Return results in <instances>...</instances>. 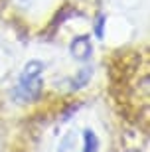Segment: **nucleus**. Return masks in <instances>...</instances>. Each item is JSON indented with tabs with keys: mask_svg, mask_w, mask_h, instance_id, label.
I'll return each mask as SVG.
<instances>
[{
	"mask_svg": "<svg viewBox=\"0 0 150 152\" xmlns=\"http://www.w3.org/2000/svg\"><path fill=\"white\" fill-rule=\"evenodd\" d=\"M57 152H81L75 130H69V132L61 138V144H59V150Z\"/></svg>",
	"mask_w": 150,
	"mask_h": 152,
	"instance_id": "7ed1b4c3",
	"label": "nucleus"
},
{
	"mask_svg": "<svg viewBox=\"0 0 150 152\" xmlns=\"http://www.w3.org/2000/svg\"><path fill=\"white\" fill-rule=\"evenodd\" d=\"M105 16H103V14H99V16H97V22H95V36H97V38H103V26H105Z\"/></svg>",
	"mask_w": 150,
	"mask_h": 152,
	"instance_id": "423d86ee",
	"label": "nucleus"
},
{
	"mask_svg": "<svg viewBox=\"0 0 150 152\" xmlns=\"http://www.w3.org/2000/svg\"><path fill=\"white\" fill-rule=\"evenodd\" d=\"M81 152H99V138L91 129H87L83 132V146Z\"/></svg>",
	"mask_w": 150,
	"mask_h": 152,
	"instance_id": "20e7f679",
	"label": "nucleus"
},
{
	"mask_svg": "<svg viewBox=\"0 0 150 152\" xmlns=\"http://www.w3.org/2000/svg\"><path fill=\"white\" fill-rule=\"evenodd\" d=\"M69 50H71V56L79 61H85V59H89L91 53H93V45H91L89 38L87 36H79L71 42L69 45Z\"/></svg>",
	"mask_w": 150,
	"mask_h": 152,
	"instance_id": "f03ea898",
	"label": "nucleus"
},
{
	"mask_svg": "<svg viewBox=\"0 0 150 152\" xmlns=\"http://www.w3.org/2000/svg\"><path fill=\"white\" fill-rule=\"evenodd\" d=\"M91 75H93V69H91V67H83V69H79L77 77H73V89H79V87H85V85L89 83Z\"/></svg>",
	"mask_w": 150,
	"mask_h": 152,
	"instance_id": "39448f33",
	"label": "nucleus"
},
{
	"mask_svg": "<svg viewBox=\"0 0 150 152\" xmlns=\"http://www.w3.org/2000/svg\"><path fill=\"white\" fill-rule=\"evenodd\" d=\"M42 69H44V63L42 61H28L26 67H24L22 75H20V81H18L16 89H14V95L20 101H34L38 99L40 93H42Z\"/></svg>",
	"mask_w": 150,
	"mask_h": 152,
	"instance_id": "f257e3e1",
	"label": "nucleus"
}]
</instances>
